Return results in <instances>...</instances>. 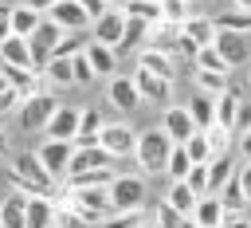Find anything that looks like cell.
Returning <instances> with one entry per match:
<instances>
[{
	"instance_id": "cell-1",
	"label": "cell",
	"mask_w": 251,
	"mask_h": 228,
	"mask_svg": "<svg viewBox=\"0 0 251 228\" xmlns=\"http://www.w3.org/2000/svg\"><path fill=\"white\" fill-rule=\"evenodd\" d=\"M8 177H12V189H20L27 197H51V189H55V177L43 169L39 153H12Z\"/></svg>"
},
{
	"instance_id": "cell-2",
	"label": "cell",
	"mask_w": 251,
	"mask_h": 228,
	"mask_svg": "<svg viewBox=\"0 0 251 228\" xmlns=\"http://www.w3.org/2000/svg\"><path fill=\"white\" fill-rule=\"evenodd\" d=\"M173 149H176V142L157 126V130H141L137 134V165L145 169V173H169V157H173Z\"/></svg>"
},
{
	"instance_id": "cell-3",
	"label": "cell",
	"mask_w": 251,
	"mask_h": 228,
	"mask_svg": "<svg viewBox=\"0 0 251 228\" xmlns=\"http://www.w3.org/2000/svg\"><path fill=\"white\" fill-rule=\"evenodd\" d=\"M67 204H75L78 212H86L94 224L114 216V200H110V185H94V189H67Z\"/></svg>"
},
{
	"instance_id": "cell-4",
	"label": "cell",
	"mask_w": 251,
	"mask_h": 228,
	"mask_svg": "<svg viewBox=\"0 0 251 228\" xmlns=\"http://www.w3.org/2000/svg\"><path fill=\"white\" fill-rule=\"evenodd\" d=\"M55 110H59V102L47 94V90H39V94H31V98H24L20 102V110H16V118H20V130H47V122L55 118Z\"/></svg>"
},
{
	"instance_id": "cell-5",
	"label": "cell",
	"mask_w": 251,
	"mask_h": 228,
	"mask_svg": "<svg viewBox=\"0 0 251 228\" xmlns=\"http://www.w3.org/2000/svg\"><path fill=\"white\" fill-rule=\"evenodd\" d=\"M110 200H114V216L118 212H141L145 204V181L133 173H118L110 185Z\"/></svg>"
},
{
	"instance_id": "cell-6",
	"label": "cell",
	"mask_w": 251,
	"mask_h": 228,
	"mask_svg": "<svg viewBox=\"0 0 251 228\" xmlns=\"http://www.w3.org/2000/svg\"><path fill=\"white\" fill-rule=\"evenodd\" d=\"M63 35H67V31H63L59 24L43 20V24L35 28V35L27 39V43H31V59H35V71H39V75H43V71H47V63L55 59V47L63 43Z\"/></svg>"
},
{
	"instance_id": "cell-7",
	"label": "cell",
	"mask_w": 251,
	"mask_h": 228,
	"mask_svg": "<svg viewBox=\"0 0 251 228\" xmlns=\"http://www.w3.org/2000/svg\"><path fill=\"white\" fill-rule=\"evenodd\" d=\"M126 24H129V16L122 12V8H110L106 16H98L94 20V28H90V39L94 43H106V47H122V39H126Z\"/></svg>"
},
{
	"instance_id": "cell-8",
	"label": "cell",
	"mask_w": 251,
	"mask_h": 228,
	"mask_svg": "<svg viewBox=\"0 0 251 228\" xmlns=\"http://www.w3.org/2000/svg\"><path fill=\"white\" fill-rule=\"evenodd\" d=\"M35 153H39L43 169L59 181V177H67V173H71V161H75V142H51V138H47Z\"/></svg>"
},
{
	"instance_id": "cell-9",
	"label": "cell",
	"mask_w": 251,
	"mask_h": 228,
	"mask_svg": "<svg viewBox=\"0 0 251 228\" xmlns=\"http://www.w3.org/2000/svg\"><path fill=\"white\" fill-rule=\"evenodd\" d=\"M102 149L114 153V157L137 153V130H133L129 122H106V130H102Z\"/></svg>"
},
{
	"instance_id": "cell-10",
	"label": "cell",
	"mask_w": 251,
	"mask_h": 228,
	"mask_svg": "<svg viewBox=\"0 0 251 228\" xmlns=\"http://www.w3.org/2000/svg\"><path fill=\"white\" fill-rule=\"evenodd\" d=\"M216 51L224 55L227 67H243L251 59V31H220L216 35Z\"/></svg>"
},
{
	"instance_id": "cell-11",
	"label": "cell",
	"mask_w": 251,
	"mask_h": 228,
	"mask_svg": "<svg viewBox=\"0 0 251 228\" xmlns=\"http://www.w3.org/2000/svg\"><path fill=\"white\" fill-rule=\"evenodd\" d=\"M161 130H165L176 145H188V138H192V134H200V130H196V122H192V114H188V106H165Z\"/></svg>"
},
{
	"instance_id": "cell-12",
	"label": "cell",
	"mask_w": 251,
	"mask_h": 228,
	"mask_svg": "<svg viewBox=\"0 0 251 228\" xmlns=\"http://www.w3.org/2000/svg\"><path fill=\"white\" fill-rule=\"evenodd\" d=\"M47 20H51V24H59L63 31H86V28H94V20L82 12V4H78V0H59V4L47 12Z\"/></svg>"
},
{
	"instance_id": "cell-13",
	"label": "cell",
	"mask_w": 251,
	"mask_h": 228,
	"mask_svg": "<svg viewBox=\"0 0 251 228\" xmlns=\"http://www.w3.org/2000/svg\"><path fill=\"white\" fill-rule=\"evenodd\" d=\"M133 83H137V90H141V98H145V102H157V106L173 102V83H169V79H161V75H153V71L137 67V71H133Z\"/></svg>"
},
{
	"instance_id": "cell-14",
	"label": "cell",
	"mask_w": 251,
	"mask_h": 228,
	"mask_svg": "<svg viewBox=\"0 0 251 228\" xmlns=\"http://www.w3.org/2000/svg\"><path fill=\"white\" fill-rule=\"evenodd\" d=\"M106 98L118 106V110H137L145 98H141V90H137V83H133V75H114L110 79V86H106Z\"/></svg>"
},
{
	"instance_id": "cell-15",
	"label": "cell",
	"mask_w": 251,
	"mask_h": 228,
	"mask_svg": "<svg viewBox=\"0 0 251 228\" xmlns=\"http://www.w3.org/2000/svg\"><path fill=\"white\" fill-rule=\"evenodd\" d=\"M27 204H31L27 193L8 189V193L0 197V224H4V228H27Z\"/></svg>"
},
{
	"instance_id": "cell-16",
	"label": "cell",
	"mask_w": 251,
	"mask_h": 228,
	"mask_svg": "<svg viewBox=\"0 0 251 228\" xmlns=\"http://www.w3.org/2000/svg\"><path fill=\"white\" fill-rule=\"evenodd\" d=\"M137 67H145V71H153V75L176 83V67H180V59L169 55V51H157V47H141V51H137Z\"/></svg>"
},
{
	"instance_id": "cell-17",
	"label": "cell",
	"mask_w": 251,
	"mask_h": 228,
	"mask_svg": "<svg viewBox=\"0 0 251 228\" xmlns=\"http://www.w3.org/2000/svg\"><path fill=\"white\" fill-rule=\"evenodd\" d=\"M78 122H82V110L59 106L55 118L47 122V138H51V142H75V138H78Z\"/></svg>"
},
{
	"instance_id": "cell-18",
	"label": "cell",
	"mask_w": 251,
	"mask_h": 228,
	"mask_svg": "<svg viewBox=\"0 0 251 228\" xmlns=\"http://www.w3.org/2000/svg\"><path fill=\"white\" fill-rule=\"evenodd\" d=\"M0 63L4 67H20V71H35V59H31V43L24 35H12L0 43Z\"/></svg>"
},
{
	"instance_id": "cell-19",
	"label": "cell",
	"mask_w": 251,
	"mask_h": 228,
	"mask_svg": "<svg viewBox=\"0 0 251 228\" xmlns=\"http://www.w3.org/2000/svg\"><path fill=\"white\" fill-rule=\"evenodd\" d=\"M180 39H184V31L176 24H169V20H161V24L149 28V43L145 47H157V51H169V55L180 59Z\"/></svg>"
},
{
	"instance_id": "cell-20",
	"label": "cell",
	"mask_w": 251,
	"mask_h": 228,
	"mask_svg": "<svg viewBox=\"0 0 251 228\" xmlns=\"http://www.w3.org/2000/svg\"><path fill=\"white\" fill-rule=\"evenodd\" d=\"M114 153H106L102 145H94V149H75V161H71V173L67 177H75V173H94V169H114Z\"/></svg>"
},
{
	"instance_id": "cell-21",
	"label": "cell",
	"mask_w": 251,
	"mask_h": 228,
	"mask_svg": "<svg viewBox=\"0 0 251 228\" xmlns=\"http://www.w3.org/2000/svg\"><path fill=\"white\" fill-rule=\"evenodd\" d=\"M102 130H106L102 114H98V110H82V122H78L75 149H94V145H102Z\"/></svg>"
},
{
	"instance_id": "cell-22",
	"label": "cell",
	"mask_w": 251,
	"mask_h": 228,
	"mask_svg": "<svg viewBox=\"0 0 251 228\" xmlns=\"http://www.w3.org/2000/svg\"><path fill=\"white\" fill-rule=\"evenodd\" d=\"M184 106H188V114H192L196 130H216V98H212V94L196 90V94H192Z\"/></svg>"
},
{
	"instance_id": "cell-23",
	"label": "cell",
	"mask_w": 251,
	"mask_h": 228,
	"mask_svg": "<svg viewBox=\"0 0 251 228\" xmlns=\"http://www.w3.org/2000/svg\"><path fill=\"white\" fill-rule=\"evenodd\" d=\"M180 31H184V39H188V43H196V47H212V43H216V35H220L216 20H208V16H192Z\"/></svg>"
},
{
	"instance_id": "cell-24",
	"label": "cell",
	"mask_w": 251,
	"mask_h": 228,
	"mask_svg": "<svg viewBox=\"0 0 251 228\" xmlns=\"http://www.w3.org/2000/svg\"><path fill=\"white\" fill-rule=\"evenodd\" d=\"M192 220H196L200 228H224L227 208H224V200H220V197H200V204H196Z\"/></svg>"
},
{
	"instance_id": "cell-25",
	"label": "cell",
	"mask_w": 251,
	"mask_h": 228,
	"mask_svg": "<svg viewBox=\"0 0 251 228\" xmlns=\"http://www.w3.org/2000/svg\"><path fill=\"white\" fill-rule=\"evenodd\" d=\"M239 106H243V98H239L235 90L220 94V98H216V126H220V130H227V134H235V122H239Z\"/></svg>"
},
{
	"instance_id": "cell-26",
	"label": "cell",
	"mask_w": 251,
	"mask_h": 228,
	"mask_svg": "<svg viewBox=\"0 0 251 228\" xmlns=\"http://www.w3.org/2000/svg\"><path fill=\"white\" fill-rule=\"evenodd\" d=\"M43 20H47L43 12L27 8V4H16V8H12V35H24V39H31V35H35V28H39Z\"/></svg>"
},
{
	"instance_id": "cell-27",
	"label": "cell",
	"mask_w": 251,
	"mask_h": 228,
	"mask_svg": "<svg viewBox=\"0 0 251 228\" xmlns=\"http://www.w3.org/2000/svg\"><path fill=\"white\" fill-rule=\"evenodd\" d=\"M235 161H231V153H220V157H212V165H208V181H212V197H220L224 193V185L227 181H235Z\"/></svg>"
},
{
	"instance_id": "cell-28",
	"label": "cell",
	"mask_w": 251,
	"mask_h": 228,
	"mask_svg": "<svg viewBox=\"0 0 251 228\" xmlns=\"http://www.w3.org/2000/svg\"><path fill=\"white\" fill-rule=\"evenodd\" d=\"M165 204H173L180 216H192V212H196V204H200V197L188 189V181H173V185H169V193H165Z\"/></svg>"
},
{
	"instance_id": "cell-29",
	"label": "cell",
	"mask_w": 251,
	"mask_h": 228,
	"mask_svg": "<svg viewBox=\"0 0 251 228\" xmlns=\"http://www.w3.org/2000/svg\"><path fill=\"white\" fill-rule=\"evenodd\" d=\"M27 228H55V200L51 197H31V204H27Z\"/></svg>"
},
{
	"instance_id": "cell-30",
	"label": "cell",
	"mask_w": 251,
	"mask_h": 228,
	"mask_svg": "<svg viewBox=\"0 0 251 228\" xmlns=\"http://www.w3.org/2000/svg\"><path fill=\"white\" fill-rule=\"evenodd\" d=\"M86 59H90V67H94L98 75H110V79H114V63H118V51H114V47H106V43H94V39H90Z\"/></svg>"
},
{
	"instance_id": "cell-31",
	"label": "cell",
	"mask_w": 251,
	"mask_h": 228,
	"mask_svg": "<svg viewBox=\"0 0 251 228\" xmlns=\"http://www.w3.org/2000/svg\"><path fill=\"white\" fill-rule=\"evenodd\" d=\"M196 90L220 98V94L231 90V79H227V71H196Z\"/></svg>"
},
{
	"instance_id": "cell-32",
	"label": "cell",
	"mask_w": 251,
	"mask_h": 228,
	"mask_svg": "<svg viewBox=\"0 0 251 228\" xmlns=\"http://www.w3.org/2000/svg\"><path fill=\"white\" fill-rule=\"evenodd\" d=\"M122 12H126L129 20H141V24H149V28L165 20V12H161V4H157V0H129Z\"/></svg>"
},
{
	"instance_id": "cell-33",
	"label": "cell",
	"mask_w": 251,
	"mask_h": 228,
	"mask_svg": "<svg viewBox=\"0 0 251 228\" xmlns=\"http://www.w3.org/2000/svg\"><path fill=\"white\" fill-rule=\"evenodd\" d=\"M55 228H94V220L86 212H78L67 200H55Z\"/></svg>"
},
{
	"instance_id": "cell-34",
	"label": "cell",
	"mask_w": 251,
	"mask_h": 228,
	"mask_svg": "<svg viewBox=\"0 0 251 228\" xmlns=\"http://www.w3.org/2000/svg\"><path fill=\"white\" fill-rule=\"evenodd\" d=\"M184 149H188V157H192V165H212V157H216V149H212V138H208V130H200V134H192Z\"/></svg>"
},
{
	"instance_id": "cell-35",
	"label": "cell",
	"mask_w": 251,
	"mask_h": 228,
	"mask_svg": "<svg viewBox=\"0 0 251 228\" xmlns=\"http://www.w3.org/2000/svg\"><path fill=\"white\" fill-rule=\"evenodd\" d=\"M216 28H220V31H251V12H243V8H227V12L216 16Z\"/></svg>"
},
{
	"instance_id": "cell-36",
	"label": "cell",
	"mask_w": 251,
	"mask_h": 228,
	"mask_svg": "<svg viewBox=\"0 0 251 228\" xmlns=\"http://www.w3.org/2000/svg\"><path fill=\"white\" fill-rule=\"evenodd\" d=\"M43 79H51L55 86H75V63L71 59H51L47 71H43Z\"/></svg>"
},
{
	"instance_id": "cell-37",
	"label": "cell",
	"mask_w": 251,
	"mask_h": 228,
	"mask_svg": "<svg viewBox=\"0 0 251 228\" xmlns=\"http://www.w3.org/2000/svg\"><path fill=\"white\" fill-rule=\"evenodd\" d=\"M94 185H114V169H94V173L67 177V189H94Z\"/></svg>"
},
{
	"instance_id": "cell-38",
	"label": "cell",
	"mask_w": 251,
	"mask_h": 228,
	"mask_svg": "<svg viewBox=\"0 0 251 228\" xmlns=\"http://www.w3.org/2000/svg\"><path fill=\"white\" fill-rule=\"evenodd\" d=\"M192 67H196V71H227V75H231V67H227L224 55L216 51V43H212V47H200L196 59H192Z\"/></svg>"
},
{
	"instance_id": "cell-39",
	"label": "cell",
	"mask_w": 251,
	"mask_h": 228,
	"mask_svg": "<svg viewBox=\"0 0 251 228\" xmlns=\"http://www.w3.org/2000/svg\"><path fill=\"white\" fill-rule=\"evenodd\" d=\"M220 200H224V208H227V212H235V216H239V208L247 204V193H243V181H239V173H235V181H227V185H224Z\"/></svg>"
},
{
	"instance_id": "cell-40",
	"label": "cell",
	"mask_w": 251,
	"mask_h": 228,
	"mask_svg": "<svg viewBox=\"0 0 251 228\" xmlns=\"http://www.w3.org/2000/svg\"><path fill=\"white\" fill-rule=\"evenodd\" d=\"M188 173H192V157H188L184 145H176L173 157H169V177H173V181H188Z\"/></svg>"
},
{
	"instance_id": "cell-41",
	"label": "cell",
	"mask_w": 251,
	"mask_h": 228,
	"mask_svg": "<svg viewBox=\"0 0 251 228\" xmlns=\"http://www.w3.org/2000/svg\"><path fill=\"white\" fill-rule=\"evenodd\" d=\"M161 12H165V20H169V24H176V28H184V24L192 20L188 0H161Z\"/></svg>"
},
{
	"instance_id": "cell-42",
	"label": "cell",
	"mask_w": 251,
	"mask_h": 228,
	"mask_svg": "<svg viewBox=\"0 0 251 228\" xmlns=\"http://www.w3.org/2000/svg\"><path fill=\"white\" fill-rule=\"evenodd\" d=\"M153 228H184V216L173 208V204H157V212H153Z\"/></svg>"
},
{
	"instance_id": "cell-43",
	"label": "cell",
	"mask_w": 251,
	"mask_h": 228,
	"mask_svg": "<svg viewBox=\"0 0 251 228\" xmlns=\"http://www.w3.org/2000/svg\"><path fill=\"white\" fill-rule=\"evenodd\" d=\"M71 63H75V83H82V86H86V83H94V79H98V71L90 67V59H86V51H82V55H75Z\"/></svg>"
},
{
	"instance_id": "cell-44",
	"label": "cell",
	"mask_w": 251,
	"mask_h": 228,
	"mask_svg": "<svg viewBox=\"0 0 251 228\" xmlns=\"http://www.w3.org/2000/svg\"><path fill=\"white\" fill-rule=\"evenodd\" d=\"M208 138H212V149H216V157L231 149V134H227V130H220V126H216V130H208Z\"/></svg>"
},
{
	"instance_id": "cell-45",
	"label": "cell",
	"mask_w": 251,
	"mask_h": 228,
	"mask_svg": "<svg viewBox=\"0 0 251 228\" xmlns=\"http://www.w3.org/2000/svg\"><path fill=\"white\" fill-rule=\"evenodd\" d=\"M12 8H16V4H4V0H0V43L12 39Z\"/></svg>"
},
{
	"instance_id": "cell-46",
	"label": "cell",
	"mask_w": 251,
	"mask_h": 228,
	"mask_svg": "<svg viewBox=\"0 0 251 228\" xmlns=\"http://www.w3.org/2000/svg\"><path fill=\"white\" fill-rule=\"evenodd\" d=\"M235 134H239V138H247V134H251V102H243V106H239V122H235Z\"/></svg>"
},
{
	"instance_id": "cell-47",
	"label": "cell",
	"mask_w": 251,
	"mask_h": 228,
	"mask_svg": "<svg viewBox=\"0 0 251 228\" xmlns=\"http://www.w3.org/2000/svg\"><path fill=\"white\" fill-rule=\"evenodd\" d=\"M78 4H82V12H86L90 20H98V16H106V12H110V4H106V0H78Z\"/></svg>"
},
{
	"instance_id": "cell-48",
	"label": "cell",
	"mask_w": 251,
	"mask_h": 228,
	"mask_svg": "<svg viewBox=\"0 0 251 228\" xmlns=\"http://www.w3.org/2000/svg\"><path fill=\"white\" fill-rule=\"evenodd\" d=\"M106 224H110V228H137V212H118V216H110Z\"/></svg>"
},
{
	"instance_id": "cell-49",
	"label": "cell",
	"mask_w": 251,
	"mask_h": 228,
	"mask_svg": "<svg viewBox=\"0 0 251 228\" xmlns=\"http://www.w3.org/2000/svg\"><path fill=\"white\" fill-rule=\"evenodd\" d=\"M20 102H24V98H20L16 90H4V94H0V114H8V110H20Z\"/></svg>"
},
{
	"instance_id": "cell-50",
	"label": "cell",
	"mask_w": 251,
	"mask_h": 228,
	"mask_svg": "<svg viewBox=\"0 0 251 228\" xmlns=\"http://www.w3.org/2000/svg\"><path fill=\"white\" fill-rule=\"evenodd\" d=\"M224 228H251V216H235V212H227Z\"/></svg>"
},
{
	"instance_id": "cell-51",
	"label": "cell",
	"mask_w": 251,
	"mask_h": 228,
	"mask_svg": "<svg viewBox=\"0 0 251 228\" xmlns=\"http://www.w3.org/2000/svg\"><path fill=\"white\" fill-rule=\"evenodd\" d=\"M24 4H27V8H35V12H43V16H47V12H51V8H55V4H59V0H24Z\"/></svg>"
},
{
	"instance_id": "cell-52",
	"label": "cell",
	"mask_w": 251,
	"mask_h": 228,
	"mask_svg": "<svg viewBox=\"0 0 251 228\" xmlns=\"http://www.w3.org/2000/svg\"><path fill=\"white\" fill-rule=\"evenodd\" d=\"M239 181H243V193H247V200H251V165L239 169Z\"/></svg>"
},
{
	"instance_id": "cell-53",
	"label": "cell",
	"mask_w": 251,
	"mask_h": 228,
	"mask_svg": "<svg viewBox=\"0 0 251 228\" xmlns=\"http://www.w3.org/2000/svg\"><path fill=\"white\" fill-rule=\"evenodd\" d=\"M239 153H243V157H247V165H251V134H247V138H239Z\"/></svg>"
},
{
	"instance_id": "cell-54",
	"label": "cell",
	"mask_w": 251,
	"mask_h": 228,
	"mask_svg": "<svg viewBox=\"0 0 251 228\" xmlns=\"http://www.w3.org/2000/svg\"><path fill=\"white\" fill-rule=\"evenodd\" d=\"M4 90H12V86H8V75H4V63H0V94Z\"/></svg>"
},
{
	"instance_id": "cell-55",
	"label": "cell",
	"mask_w": 251,
	"mask_h": 228,
	"mask_svg": "<svg viewBox=\"0 0 251 228\" xmlns=\"http://www.w3.org/2000/svg\"><path fill=\"white\" fill-rule=\"evenodd\" d=\"M106 4H110V8H126L129 0H106Z\"/></svg>"
},
{
	"instance_id": "cell-56",
	"label": "cell",
	"mask_w": 251,
	"mask_h": 228,
	"mask_svg": "<svg viewBox=\"0 0 251 228\" xmlns=\"http://www.w3.org/2000/svg\"><path fill=\"white\" fill-rule=\"evenodd\" d=\"M8 149V138H4V126H0V153Z\"/></svg>"
},
{
	"instance_id": "cell-57",
	"label": "cell",
	"mask_w": 251,
	"mask_h": 228,
	"mask_svg": "<svg viewBox=\"0 0 251 228\" xmlns=\"http://www.w3.org/2000/svg\"><path fill=\"white\" fill-rule=\"evenodd\" d=\"M184 228H200V224H196V220H192V216H184Z\"/></svg>"
},
{
	"instance_id": "cell-58",
	"label": "cell",
	"mask_w": 251,
	"mask_h": 228,
	"mask_svg": "<svg viewBox=\"0 0 251 228\" xmlns=\"http://www.w3.org/2000/svg\"><path fill=\"white\" fill-rule=\"evenodd\" d=\"M0 228H4V224H0Z\"/></svg>"
},
{
	"instance_id": "cell-59",
	"label": "cell",
	"mask_w": 251,
	"mask_h": 228,
	"mask_svg": "<svg viewBox=\"0 0 251 228\" xmlns=\"http://www.w3.org/2000/svg\"><path fill=\"white\" fill-rule=\"evenodd\" d=\"M157 4H161V0H157Z\"/></svg>"
},
{
	"instance_id": "cell-60",
	"label": "cell",
	"mask_w": 251,
	"mask_h": 228,
	"mask_svg": "<svg viewBox=\"0 0 251 228\" xmlns=\"http://www.w3.org/2000/svg\"><path fill=\"white\" fill-rule=\"evenodd\" d=\"M188 4H192V0H188Z\"/></svg>"
}]
</instances>
